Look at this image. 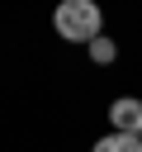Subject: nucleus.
Wrapping results in <instances>:
<instances>
[{
	"label": "nucleus",
	"mask_w": 142,
	"mask_h": 152,
	"mask_svg": "<svg viewBox=\"0 0 142 152\" xmlns=\"http://www.w3.org/2000/svg\"><path fill=\"white\" fill-rule=\"evenodd\" d=\"M52 28H57V38L90 48V43L99 38V28H104V14H99L95 0H62V5L52 10Z\"/></svg>",
	"instance_id": "1"
},
{
	"label": "nucleus",
	"mask_w": 142,
	"mask_h": 152,
	"mask_svg": "<svg viewBox=\"0 0 142 152\" xmlns=\"http://www.w3.org/2000/svg\"><path fill=\"white\" fill-rule=\"evenodd\" d=\"M109 124H114V133H133V138H142V100H133V95L114 100V104H109Z\"/></svg>",
	"instance_id": "2"
},
{
	"label": "nucleus",
	"mask_w": 142,
	"mask_h": 152,
	"mask_svg": "<svg viewBox=\"0 0 142 152\" xmlns=\"http://www.w3.org/2000/svg\"><path fill=\"white\" fill-rule=\"evenodd\" d=\"M90 152H142V138H133V133H104V138H95Z\"/></svg>",
	"instance_id": "3"
},
{
	"label": "nucleus",
	"mask_w": 142,
	"mask_h": 152,
	"mask_svg": "<svg viewBox=\"0 0 142 152\" xmlns=\"http://www.w3.org/2000/svg\"><path fill=\"white\" fill-rule=\"evenodd\" d=\"M114 57H118V48H114V38H104V33H99V38L90 43V62H95V66H109Z\"/></svg>",
	"instance_id": "4"
}]
</instances>
